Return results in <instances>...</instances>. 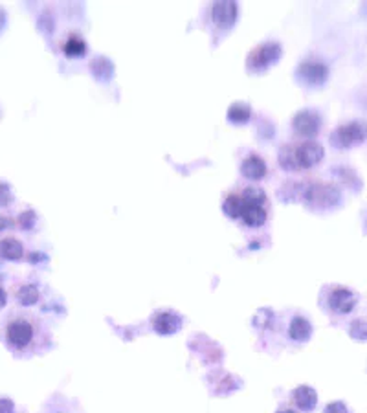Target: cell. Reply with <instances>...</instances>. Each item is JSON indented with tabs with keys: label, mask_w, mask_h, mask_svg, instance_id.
Wrapping results in <instances>:
<instances>
[{
	"label": "cell",
	"mask_w": 367,
	"mask_h": 413,
	"mask_svg": "<svg viewBox=\"0 0 367 413\" xmlns=\"http://www.w3.org/2000/svg\"><path fill=\"white\" fill-rule=\"evenodd\" d=\"M358 297L357 294L346 286H336L335 291L330 292L329 296V307L338 314H349L352 313V309L357 307Z\"/></svg>",
	"instance_id": "obj_7"
},
{
	"label": "cell",
	"mask_w": 367,
	"mask_h": 413,
	"mask_svg": "<svg viewBox=\"0 0 367 413\" xmlns=\"http://www.w3.org/2000/svg\"><path fill=\"white\" fill-rule=\"evenodd\" d=\"M252 116V109L246 103H235L229 107L228 118L234 123H246Z\"/></svg>",
	"instance_id": "obj_19"
},
{
	"label": "cell",
	"mask_w": 367,
	"mask_h": 413,
	"mask_svg": "<svg viewBox=\"0 0 367 413\" xmlns=\"http://www.w3.org/2000/svg\"><path fill=\"white\" fill-rule=\"evenodd\" d=\"M6 302H8V294H6V291L0 286V307H4Z\"/></svg>",
	"instance_id": "obj_29"
},
{
	"label": "cell",
	"mask_w": 367,
	"mask_h": 413,
	"mask_svg": "<svg viewBox=\"0 0 367 413\" xmlns=\"http://www.w3.org/2000/svg\"><path fill=\"white\" fill-rule=\"evenodd\" d=\"M237 13H239L237 4L228 2V0H220V2H215L211 6V21L218 28L234 26V22L237 21Z\"/></svg>",
	"instance_id": "obj_8"
},
{
	"label": "cell",
	"mask_w": 367,
	"mask_h": 413,
	"mask_svg": "<svg viewBox=\"0 0 367 413\" xmlns=\"http://www.w3.org/2000/svg\"><path fill=\"white\" fill-rule=\"evenodd\" d=\"M288 334L290 338L296 340V342H307L312 334V325L307 318L303 316H296V318L290 322V327H288Z\"/></svg>",
	"instance_id": "obj_14"
},
{
	"label": "cell",
	"mask_w": 367,
	"mask_h": 413,
	"mask_svg": "<svg viewBox=\"0 0 367 413\" xmlns=\"http://www.w3.org/2000/svg\"><path fill=\"white\" fill-rule=\"evenodd\" d=\"M277 413H296V412H292V410H279Z\"/></svg>",
	"instance_id": "obj_31"
},
{
	"label": "cell",
	"mask_w": 367,
	"mask_h": 413,
	"mask_svg": "<svg viewBox=\"0 0 367 413\" xmlns=\"http://www.w3.org/2000/svg\"><path fill=\"white\" fill-rule=\"evenodd\" d=\"M0 413H15V406L10 398H0Z\"/></svg>",
	"instance_id": "obj_26"
},
{
	"label": "cell",
	"mask_w": 367,
	"mask_h": 413,
	"mask_svg": "<svg viewBox=\"0 0 367 413\" xmlns=\"http://www.w3.org/2000/svg\"><path fill=\"white\" fill-rule=\"evenodd\" d=\"M63 52L70 57H79V55H85L86 52V43L77 35H70L66 39V43L63 44Z\"/></svg>",
	"instance_id": "obj_17"
},
{
	"label": "cell",
	"mask_w": 367,
	"mask_h": 413,
	"mask_svg": "<svg viewBox=\"0 0 367 413\" xmlns=\"http://www.w3.org/2000/svg\"><path fill=\"white\" fill-rule=\"evenodd\" d=\"M294 404L298 406L301 412H312L318 403V393L310 386H299L294 389Z\"/></svg>",
	"instance_id": "obj_12"
},
{
	"label": "cell",
	"mask_w": 367,
	"mask_h": 413,
	"mask_svg": "<svg viewBox=\"0 0 367 413\" xmlns=\"http://www.w3.org/2000/svg\"><path fill=\"white\" fill-rule=\"evenodd\" d=\"M366 140L367 123L364 122V120H355V122H349L346 123V125H340V127L332 133V138H330V142L340 149L352 147V145L364 143Z\"/></svg>",
	"instance_id": "obj_2"
},
{
	"label": "cell",
	"mask_w": 367,
	"mask_h": 413,
	"mask_svg": "<svg viewBox=\"0 0 367 413\" xmlns=\"http://www.w3.org/2000/svg\"><path fill=\"white\" fill-rule=\"evenodd\" d=\"M243 208H245V201H243V195H241V193H232V195H228L224 199L223 210L228 217L241 219Z\"/></svg>",
	"instance_id": "obj_16"
},
{
	"label": "cell",
	"mask_w": 367,
	"mask_h": 413,
	"mask_svg": "<svg viewBox=\"0 0 367 413\" xmlns=\"http://www.w3.org/2000/svg\"><path fill=\"white\" fill-rule=\"evenodd\" d=\"M6 340L15 349H26L33 340V325L28 320H13L6 327Z\"/></svg>",
	"instance_id": "obj_4"
},
{
	"label": "cell",
	"mask_w": 367,
	"mask_h": 413,
	"mask_svg": "<svg viewBox=\"0 0 367 413\" xmlns=\"http://www.w3.org/2000/svg\"><path fill=\"white\" fill-rule=\"evenodd\" d=\"M13 226V221L10 217H6V215H0V232L6 228H11Z\"/></svg>",
	"instance_id": "obj_27"
},
{
	"label": "cell",
	"mask_w": 367,
	"mask_h": 413,
	"mask_svg": "<svg viewBox=\"0 0 367 413\" xmlns=\"http://www.w3.org/2000/svg\"><path fill=\"white\" fill-rule=\"evenodd\" d=\"M325 413H349L347 412V406L341 401H336V403H330L327 408H325Z\"/></svg>",
	"instance_id": "obj_25"
},
{
	"label": "cell",
	"mask_w": 367,
	"mask_h": 413,
	"mask_svg": "<svg viewBox=\"0 0 367 413\" xmlns=\"http://www.w3.org/2000/svg\"><path fill=\"white\" fill-rule=\"evenodd\" d=\"M46 259V255L43 254H30L28 255V261H32V263H39V261Z\"/></svg>",
	"instance_id": "obj_28"
},
{
	"label": "cell",
	"mask_w": 367,
	"mask_h": 413,
	"mask_svg": "<svg viewBox=\"0 0 367 413\" xmlns=\"http://www.w3.org/2000/svg\"><path fill=\"white\" fill-rule=\"evenodd\" d=\"M319 127H321V118H319L318 112L310 111V109L299 111L292 120L294 133L299 134V136H314V134H318Z\"/></svg>",
	"instance_id": "obj_6"
},
{
	"label": "cell",
	"mask_w": 367,
	"mask_h": 413,
	"mask_svg": "<svg viewBox=\"0 0 367 413\" xmlns=\"http://www.w3.org/2000/svg\"><path fill=\"white\" fill-rule=\"evenodd\" d=\"M303 199L310 206L330 208L340 201V191L330 184H312L305 190Z\"/></svg>",
	"instance_id": "obj_3"
},
{
	"label": "cell",
	"mask_w": 367,
	"mask_h": 413,
	"mask_svg": "<svg viewBox=\"0 0 367 413\" xmlns=\"http://www.w3.org/2000/svg\"><path fill=\"white\" fill-rule=\"evenodd\" d=\"M325 156V149L321 143L314 140H307L298 145H283L279 151V164L283 169L298 171L310 169L318 165Z\"/></svg>",
	"instance_id": "obj_1"
},
{
	"label": "cell",
	"mask_w": 367,
	"mask_h": 413,
	"mask_svg": "<svg viewBox=\"0 0 367 413\" xmlns=\"http://www.w3.org/2000/svg\"><path fill=\"white\" fill-rule=\"evenodd\" d=\"M349 334H351V338L358 340V342H366L367 340V322H364V320H357V322H352L351 329H349Z\"/></svg>",
	"instance_id": "obj_21"
},
{
	"label": "cell",
	"mask_w": 367,
	"mask_h": 413,
	"mask_svg": "<svg viewBox=\"0 0 367 413\" xmlns=\"http://www.w3.org/2000/svg\"><path fill=\"white\" fill-rule=\"evenodd\" d=\"M17 300L22 305H35L39 302V288L35 285H22L19 291H17Z\"/></svg>",
	"instance_id": "obj_18"
},
{
	"label": "cell",
	"mask_w": 367,
	"mask_h": 413,
	"mask_svg": "<svg viewBox=\"0 0 367 413\" xmlns=\"http://www.w3.org/2000/svg\"><path fill=\"white\" fill-rule=\"evenodd\" d=\"M281 57V46L277 43H265L261 46L254 48L248 55V68L250 70H265Z\"/></svg>",
	"instance_id": "obj_5"
},
{
	"label": "cell",
	"mask_w": 367,
	"mask_h": 413,
	"mask_svg": "<svg viewBox=\"0 0 367 413\" xmlns=\"http://www.w3.org/2000/svg\"><path fill=\"white\" fill-rule=\"evenodd\" d=\"M274 322V314L270 311H259L256 316V325L257 327H270V323Z\"/></svg>",
	"instance_id": "obj_23"
},
{
	"label": "cell",
	"mask_w": 367,
	"mask_h": 413,
	"mask_svg": "<svg viewBox=\"0 0 367 413\" xmlns=\"http://www.w3.org/2000/svg\"><path fill=\"white\" fill-rule=\"evenodd\" d=\"M266 217H268V213L263 208V204H254V202L245 201V208H243V213H241V221L248 228H259V226H263L266 223Z\"/></svg>",
	"instance_id": "obj_10"
},
{
	"label": "cell",
	"mask_w": 367,
	"mask_h": 413,
	"mask_svg": "<svg viewBox=\"0 0 367 413\" xmlns=\"http://www.w3.org/2000/svg\"><path fill=\"white\" fill-rule=\"evenodd\" d=\"M11 201H13L11 187L8 184H4V182H0V206H8Z\"/></svg>",
	"instance_id": "obj_24"
},
{
	"label": "cell",
	"mask_w": 367,
	"mask_h": 413,
	"mask_svg": "<svg viewBox=\"0 0 367 413\" xmlns=\"http://www.w3.org/2000/svg\"><path fill=\"white\" fill-rule=\"evenodd\" d=\"M241 171L246 178L250 181H261L263 176L266 175V164L265 160L257 154H250L243 160V165H241Z\"/></svg>",
	"instance_id": "obj_11"
},
{
	"label": "cell",
	"mask_w": 367,
	"mask_h": 413,
	"mask_svg": "<svg viewBox=\"0 0 367 413\" xmlns=\"http://www.w3.org/2000/svg\"><path fill=\"white\" fill-rule=\"evenodd\" d=\"M182 325V320L173 313H158L153 318V327L158 334H173Z\"/></svg>",
	"instance_id": "obj_13"
},
{
	"label": "cell",
	"mask_w": 367,
	"mask_h": 413,
	"mask_svg": "<svg viewBox=\"0 0 367 413\" xmlns=\"http://www.w3.org/2000/svg\"><path fill=\"white\" fill-rule=\"evenodd\" d=\"M35 223H37V215H35L33 210H26V212L19 215V226L22 230H32Z\"/></svg>",
	"instance_id": "obj_22"
},
{
	"label": "cell",
	"mask_w": 367,
	"mask_h": 413,
	"mask_svg": "<svg viewBox=\"0 0 367 413\" xmlns=\"http://www.w3.org/2000/svg\"><path fill=\"white\" fill-rule=\"evenodd\" d=\"M241 195L246 202H254V204H265L266 201L265 191L259 190V187H245Z\"/></svg>",
	"instance_id": "obj_20"
},
{
	"label": "cell",
	"mask_w": 367,
	"mask_h": 413,
	"mask_svg": "<svg viewBox=\"0 0 367 413\" xmlns=\"http://www.w3.org/2000/svg\"><path fill=\"white\" fill-rule=\"evenodd\" d=\"M4 22H6V13L0 10V30H2V26H4Z\"/></svg>",
	"instance_id": "obj_30"
},
{
	"label": "cell",
	"mask_w": 367,
	"mask_h": 413,
	"mask_svg": "<svg viewBox=\"0 0 367 413\" xmlns=\"http://www.w3.org/2000/svg\"><path fill=\"white\" fill-rule=\"evenodd\" d=\"M24 255V246L21 241L13 237H6L0 241V257L8 261H19Z\"/></svg>",
	"instance_id": "obj_15"
},
{
	"label": "cell",
	"mask_w": 367,
	"mask_h": 413,
	"mask_svg": "<svg viewBox=\"0 0 367 413\" xmlns=\"http://www.w3.org/2000/svg\"><path fill=\"white\" fill-rule=\"evenodd\" d=\"M299 75L303 77V81H307L309 85H323L325 81L329 80V68L327 64L319 63V61H305L299 64L298 68Z\"/></svg>",
	"instance_id": "obj_9"
}]
</instances>
